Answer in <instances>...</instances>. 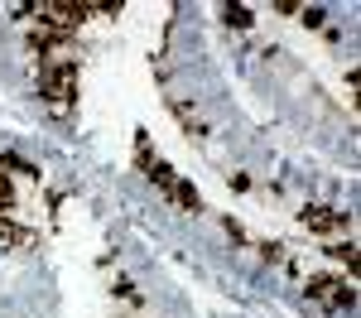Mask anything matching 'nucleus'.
Returning <instances> with one entry per match:
<instances>
[{
	"instance_id": "obj_1",
	"label": "nucleus",
	"mask_w": 361,
	"mask_h": 318,
	"mask_svg": "<svg viewBox=\"0 0 361 318\" xmlns=\"http://www.w3.org/2000/svg\"><path fill=\"white\" fill-rule=\"evenodd\" d=\"M78 82H82V58H78V54L39 58L34 92L49 102V111H54V116H68L73 106H78Z\"/></svg>"
},
{
	"instance_id": "obj_2",
	"label": "nucleus",
	"mask_w": 361,
	"mask_h": 318,
	"mask_svg": "<svg viewBox=\"0 0 361 318\" xmlns=\"http://www.w3.org/2000/svg\"><path fill=\"white\" fill-rule=\"evenodd\" d=\"M87 20H92V5L87 0H39L34 5V25L63 29V34H78Z\"/></svg>"
},
{
	"instance_id": "obj_3",
	"label": "nucleus",
	"mask_w": 361,
	"mask_h": 318,
	"mask_svg": "<svg viewBox=\"0 0 361 318\" xmlns=\"http://www.w3.org/2000/svg\"><path fill=\"white\" fill-rule=\"evenodd\" d=\"M304 294L313 304H323L328 314H352L357 309V289L347 285V280H337V275H308Z\"/></svg>"
},
{
	"instance_id": "obj_4",
	"label": "nucleus",
	"mask_w": 361,
	"mask_h": 318,
	"mask_svg": "<svg viewBox=\"0 0 361 318\" xmlns=\"http://www.w3.org/2000/svg\"><path fill=\"white\" fill-rule=\"evenodd\" d=\"M299 227H308L323 241H337V236H352V212H333V207L308 202V207H299Z\"/></svg>"
},
{
	"instance_id": "obj_5",
	"label": "nucleus",
	"mask_w": 361,
	"mask_h": 318,
	"mask_svg": "<svg viewBox=\"0 0 361 318\" xmlns=\"http://www.w3.org/2000/svg\"><path fill=\"white\" fill-rule=\"evenodd\" d=\"M25 246H39V236L20 227L15 217H0V251H25Z\"/></svg>"
},
{
	"instance_id": "obj_6",
	"label": "nucleus",
	"mask_w": 361,
	"mask_h": 318,
	"mask_svg": "<svg viewBox=\"0 0 361 318\" xmlns=\"http://www.w3.org/2000/svg\"><path fill=\"white\" fill-rule=\"evenodd\" d=\"M111 299L116 304H130V314H145V294L130 275H111Z\"/></svg>"
},
{
	"instance_id": "obj_7",
	"label": "nucleus",
	"mask_w": 361,
	"mask_h": 318,
	"mask_svg": "<svg viewBox=\"0 0 361 318\" xmlns=\"http://www.w3.org/2000/svg\"><path fill=\"white\" fill-rule=\"evenodd\" d=\"M169 198H173V207H178V212H202V193H197V188L188 183V178H178Z\"/></svg>"
},
{
	"instance_id": "obj_8",
	"label": "nucleus",
	"mask_w": 361,
	"mask_h": 318,
	"mask_svg": "<svg viewBox=\"0 0 361 318\" xmlns=\"http://www.w3.org/2000/svg\"><path fill=\"white\" fill-rule=\"evenodd\" d=\"M323 251L347 265V280H357V241H323Z\"/></svg>"
},
{
	"instance_id": "obj_9",
	"label": "nucleus",
	"mask_w": 361,
	"mask_h": 318,
	"mask_svg": "<svg viewBox=\"0 0 361 318\" xmlns=\"http://www.w3.org/2000/svg\"><path fill=\"white\" fill-rule=\"evenodd\" d=\"M0 173H25L39 183V164H29L25 154H15V149H0Z\"/></svg>"
},
{
	"instance_id": "obj_10",
	"label": "nucleus",
	"mask_w": 361,
	"mask_h": 318,
	"mask_svg": "<svg viewBox=\"0 0 361 318\" xmlns=\"http://www.w3.org/2000/svg\"><path fill=\"white\" fill-rule=\"evenodd\" d=\"M169 106H173V116H178V121H183V130H188V135H197V140L207 135V126H202V121L193 116V106H188V102H178V97H173Z\"/></svg>"
},
{
	"instance_id": "obj_11",
	"label": "nucleus",
	"mask_w": 361,
	"mask_h": 318,
	"mask_svg": "<svg viewBox=\"0 0 361 318\" xmlns=\"http://www.w3.org/2000/svg\"><path fill=\"white\" fill-rule=\"evenodd\" d=\"M222 20L236 29H250L255 25V15H250V5H241V0H231V5H222Z\"/></svg>"
},
{
	"instance_id": "obj_12",
	"label": "nucleus",
	"mask_w": 361,
	"mask_h": 318,
	"mask_svg": "<svg viewBox=\"0 0 361 318\" xmlns=\"http://www.w3.org/2000/svg\"><path fill=\"white\" fill-rule=\"evenodd\" d=\"M20 207V193H15V183H10V173H0V217H10Z\"/></svg>"
},
{
	"instance_id": "obj_13",
	"label": "nucleus",
	"mask_w": 361,
	"mask_h": 318,
	"mask_svg": "<svg viewBox=\"0 0 361 318\" xmlns=\"http://www.w3.org/2000/svg\"><path fill=\"white\" fill-rule=\"evenodd\" d=\"M299 20H304V29H323V25H328V10H323V5H304Z\"/></svg>"
},
{
	"instance_id": "obj_14",
	"label": "nucleus",
	"mask_w": 361,
	"mask_h": 318,
	"mask_svg": "<svg viewBox=\"0 0 361 318\" xmlns=\"http://www.w3.org/2000/svg\"><path fill=\"white\" fill-rule=\"evenodd\" d=\"M260 260H270V265H289V251H284L279 241H260Z\"/></svg>"
},
{
	"instance_id": "obj_15",
	"label": "nucleus",
	"mask_w": 361,
	"mask_h": 318,
	"mask_svg": "<svg viewBox=\"0 0 361 318\" xmlns=\"http://www.w3.org/2000/svg\"><path fill=\"white\" fill-rule=\"evenodd\" d=\"M87 5H92V15H102V20H116V15L126 10L121 0H87Z\"/></svg>"
},
{
	"instance_id": "obj_16",
	"label": "nucleus",
	"mask_w": 361,
	"mask_h": 318,
	"mask_svg": "<svg viewBox=\"0 0 361 318\" xmlns=\"http://www.w3.org/2000/svg\"><path fill=\"white\" fill-rule=\"evenodd\" d=\"M222 227H226V236H231V246H250L246 227H241V222H236V217H222Z\"/></svg>"
},
{
	"instance_id": "obj_17",
	"label": "nucleus",
	"mask_w": 361,
	"mask_h": 318,
	"mask_svg": "<svg viewBox=\"0 0 361 318\" xmlns=\"http://www.w3.org/2000/svg\"><path fill=\"white\" fill-rule=\"evenodd\" d=\"M270 10H275V15H299V10H304V5H299V0H275V5H270Z\"/></svg>"
},
{
	"instance_id": "obj_18",
	"label": "nucleus",
	"mask_w": 361,
	"mask_h": 318,
	"mask_svg": "<svg viewBox=\"0 0 361 318\" xmlns=\"http://www.w3.org/2000/svg\"><path fill=\"white\" fill-rule=\"evenodd\" d=\"M63 202H68L63 193H49V217H54V227H58V217H63Z\"/></svg>"
},
{
	"instance_id": "obj_19",
	"label": "nucleus",
	"mask_w": 361,
	"mask_h": 318,
	"mask_svg": "<svg viewBox=\"0 0 361 318\" xmlns=\"http://www.w3.org/2000/svg\"><path fill=\"white\" fill-rule=\"evenodd\" d=\"M116 318H145V314H116Z\"/></svg>"
}]
</instances>
